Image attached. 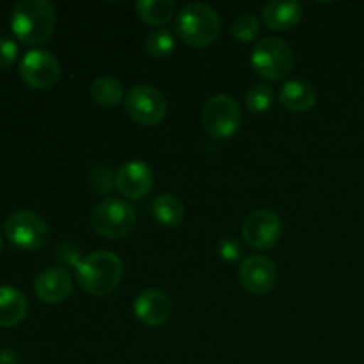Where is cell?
I'll use <instances>...</instances> for the list:
<instances>
[{
  "instance_id": "2e32d148",
  "label": "cell",
  "mask_w": 364,
  "mask_h": 364,
  "mask_svg": "<svg viewBox=\"0 0 364 364\" xmlns=\"http://www.w3.org/2000/svg\"><path fill=\"white\" fill-rule=\"evenodd\" d=\"M279 103L290 112L304 114L315 107L316 89L302 78L288 80L279 91Z\"/></svg>"
},
{
  "instance_id": "3957f363",
  "label": "cell",
  "mask_w": 364,
  "mask_h": 364,
  "mask_svg": "<svg viewBox=\"0 0 364 364\" xmlns=\"http://www.w3.org/2000/svg\"><path fill=\"white\" fill-rule=\"evenodd\" d=\"M176 34L194 48H205L217 41L223 28L219 13L212 6L203 2H192L181 7L174 21Z\"/></svg>"
},
{
  "instance_id": "f1b7e54d",
  "label": "cell",
  "mask_w": 364,
  "mask_h": 364,
  "mask_svg": "<svg viewBox=\"0 0 364 364\" xmlns=\"http://www.w3.org/2000/svg\"><path fill=\"white\" fill-rule=\"evenodd\" d=\"M0 251H2V237H0Z\"/></svg>"
},
{
  "instance_id": "5b68a950",
  "label": "cell",
  "mask_w": 364,
  "mask_h": 364,
  "mask_svg": "<svg viewBox=\"0 0 364 364\" xmlns=\"http://www.w3.org/2000/svg\"><path fill=\"white\" fill-rule=\"evenodd\" d=\"M137 223L135 208L119 198H107L98 203L91 215V226L95 233L109 240H119L134 231Z\"/></svg>"
},
{
  "instance_id": "e0dca14e",
  "label": "cell",
  "mask_w": 364,
  "mask_h": 364,
  "mask_svg": "<svg viewBox=\"0 0 364 364\" xmlns=\"http://www.w3.org/2000/svg\"><path fill=\"white\" fill-rule=\"evenodd\" d=\"M28 302L21 290L14 287H0V327H16L27 316Z\"/></svg>"
},
{
  "instance_id": "6da1fadb",
  "label": "cell",
  "mask_w": 364,
  "mask_h": 364,
  "mask_svg": "<svg viewBox=\"0 0 364 364\" xmlns=\"http://www.w3.org/2000/svg\"><path fill=\"white\" fill-rule=\"evenodd\" d=\"M55 7L48 0H20L11 11V31L23 45L48 43L55 32Z\"/></svg>"
},
{
  "instance_id": "603a6c76",
  "label": "cell",
  "mask_w": 364,
  "mask_h": 364,
  "mask_svg": "<svg viewBox=\"0 0 364 364\" xmlns=\"http://www.w3.org/2000/svg\"><path fill=\"white\" fill-rule=\"evenodd\" d=\"M87 185L95 194L107 196L116 187V174L112 173V169L109 166L98 164V166H95L89 171Z\"/></svg>"
},
{
  "instance_id": "8fae6325",
  "label": "cell",
  "mask_w": 364,
  "mask_h": 364,
  "mask_svg": "<svg viewBox=\"0 0 364 364\" xmlns=\"http://www.w3.org/2000/svg\"><path fill=\"white\" fill-rule=\"evenodd\" d=\"M277 267L272 259L262 255H252L244 258L238 272V279L245 291L252 295H265L277 284Z\"/></svg>"
},
{
  "instance_id": "ffe728a7",
  "label": "cell",
  "mask_w": 364,
  "mask_h": 364,
  "mask_svg": "<svg viewBox=\"0 0 364 364\" xmlns=\"http://www.w3.org/2000/svg\"><path fill=\"white\" fill-rule=\"evenodd\" d=\"M174 2L173 0H139L135 4V13L144 23L151 27H162L171 18L174 16Z\"/></svg>"
},
{
  "instance_id": "cb8c5ba5",
  "label": "cell",
  "mask_w": 364,
  "mask_h": 364,
  "mask_svg": "<svg viewBox=\"0 0 364 364\" xmlns=\"http://www.w3.org/2000/svg\"><path fill=\"white\" fill-rule=\"evenodd\" d=\"M259 32H262V23H259L258 18L252 16V14H240V16L233 21V25H231V36H233L237 41H255L259 36Z\"/></svg>"
},
{
  "instance_id": "4fadbf2b",
  "label": "cell",
  "mask_w": 364,
  "mask_h": 364,
  "mask_svg": "<svg viewBox=\"0 0 364 364\" xmlns=\"http://www.w3.org/2000/svg\"><path fill=\"white\" fill-rule=\"evenodd\" d=\"M153 171L141 160L123 164L116 173V188L127 199H141L149 194L153 187Z\"/></svg>"
},
{
  "instance_id": "ac0fdd59",
  "label": "cell",
  "mask_w": 364,
  "mask_h": 364,
  "mask_svg": "<svg viewBox=\"0 0 364 364\" xmlns=\"http://www.w3.org/2000/svg\"><path fill=\"white\" fill-rule=\"evenodd\" d=\"M91 98L96 105L112 109V107H117L121 102H124V87L116 77L102 75V77L92 80Z\"/></svg>"
},
{
  "instance_id": "5bb4252c",
  "label": "cell",
  "mask_w": 364,
  "mask_h": 364,
  "mask_svg": "<svg viewBox=\"0 0 364 364\" xmlns=\"http://www.w3.org/2000/svg\"><path fill=\"white\" fill-rule=\"evenodd\" d=\"M36 297L46 304H60L73 291V279L63 267H50L39 272L34 281Z\"/></svg>"
},
{
  "instance_id": "7a4b0ae2",
  "label": "cell",
  "mask_w": 364,
  "mask_h": 364,
  "mask_svg": "<svg viewBox=\"0 0 364 364\" xmlns=\"http://www.w3.org/2000/svg\"><path fill=\"white\" fill-rule=\"evenodd\" d=\"M77 284L89 295L103 297L119 287L124 274L123 259L110 251H96L84 256L75 269Z\"/></svg>"
},
{
  "instance_id": "44dd1931",
  "label": "cell",
  "mask_w": 364,
  "mask_h": 364,
  "mask_svg": "<svg viewBox=\"0 0 364 364\" xmlns=\"http://www.w3.org/2000/svg\"><path fill=\"white\" fill-rule=\"evenodd\" d=\"M174 48H176V39L173 32L166 28H155L146 38V52L153 59H167L173 55Z\"/></svg>"
},
{
  "instance_id": "9a60e30c",
  "label": "cell",
  "mask_w": 364,
  "mask_h": 364,
  "mask_svg": "<svg viewBox=\"0 0 364 364\" xmlns=\"http://www.w3.org/2000/svg\"><path fill=\"white\" fill-rule=\"evenodd\" d=\"M302 14H304V7L301 2L272 0L263 6L262 20L270 31L284 32L294 28L302 20Z\"/></svg>"
},
{
  "instance_id": "277c9868",
  "label": "cell",
  "mask_w": 364,
  "mask_h": 364,
  "mask_svg": "<svg viewBox=\"0 0 364 364\" xmlns=\"http://www.w3.org/2000/svg\"><path fill=\"white\" fill-rule=\"evenodd\" d=\"M251 64L256 73L265 78V80H283L294 70V50L283 39L276 38V36H269V38L259 39L252 46Z\"/></svg>"
},
{
  "instance_id": "9c48e42d",
  "label": "cell",
  "mask_w": 364,
  "mask_h": 364,
  "mask_svg": "<svg viewBox=\"0 0 364 364\" xmlns=\"http://www.w3.org/2000/svg\"><path fill=\"white\" fill-rule=\"evenodd\" d=\"M20 77L34 91H48L60 78V64L48 50L34 48L20 60Z\"/></svg>"
},
{
  "instance_id": "ba28073f",
  "label": "cell",
  "mask_w": 364,
  "mask_h": 364,
  "mask_svg": "<svg viewBox=\"0 0 364 364\" xmlns=\"http://www.w3.org/2000/svg\"><path fill=\"white\" fill-rule=\"evenodd\" d=\"M124 110L141 127H155L162 123L167 114V100L162 92L149 84L134 85L124 98Z\"/></svg>"
},
{
  "instance_id": "83f0119b",
  "label": "cell",
  "mask_w": 364,
  "mask_h": 364,
  "mask_svg": "<svg viewBox=\"0 0 364 364\" xmlns=\"http://www.w3.org/2000/svg\"><path fill=\"white\" fill-rule=\"evenodd\" d=\"M0 364H20L18 354L11 348H2L0 350Z\"/></svg>"
},
{
  "instance_id": "8992f818",
  "label": "cell",
  "mask_w": 364,
  "mask_h": 364,
  "mask_svg": "<svg viewBox=\"0 0 364 364\" xmlns=\"http://www.w3.org/2000/svg\"><path fill=\"white\" fill-rule=\"evenodd\" d=\"M201 119L206 134L219 141L237 135L244 123L240 105L237 100L228 95H217L210 98L203 107Z\"/></svg>"
},
{
  "instance_id": "7402d4cb",
  "label": "cell",
  "mask_w": 364,
  "mask_h": 364,
  "mask_svg": "<svg viewBox=\"0 0 364 364\" xmlns=\"http://www.w3.org/2000/svg\"><path fill=\"white\" fill-rule=\"evenodd\" d=\"M245 105L249 112L252 114H265L267 110L272 109L274 105V91L269 84L259 82L255 84L245 95Z\"/></svg>"
},
{
  "instance_id": "52a82bcc",
  "label": "cell",
  "mask_w": 364,
  "mask_h": 364,
  "mask_svg": "<svg viewBox=\"0 0 364 364\" xmlns=\"http://www.w3.org/2000/svg\"><path fill=\"white\" fill-rule=\"evenodd\" d=\"M4 231L7 240L23 251H38L45 247L50 238L48 224L31 210H18L11 213L4 223Z\"/></svg>"
},
{
  "instance_id": "7c38bea8",
  "label": "cell",
  "mask_w": 364,
  "mask_h": 364,
  "mask_svg": "<svg viewBox=\"0 0 364 364\" xmlns=\"http://www.w3.org/2000/svg\"><path fill=\"white\" fill-rule=\"evenodd\" d=\"M171 313H173V304H171V299L166 291L156 290V288H148V290H142L135 297L134 315L142 326H164L171 318Z\"/></svg>"
},
{
  "instance_id": "4316f807",
  "label": "cell",
  "mask_w": 364,
  "mask_h": 364,
  "mask_svg": "<svg viewBox=\"0 0 364 364\" xmlns=\"http://www.w3.org/2000/svg\"><path fill=\"white\" fill-rule=\"evenodd\" d=\"M18 45L7 36H0V70L11 68L18 59Z\"/></svg>"
},
{
  "instance_id": "30bf717a",
  "label": "cell",
  "mask_w": 364,
  "mask_h": 364,
  "mask_svg": "<svg viewBox=\"0 0 364 364\" xmlns=\"http://www.w3.org/2000/svg\"><path fill=\"white\" fill-rule=\"evenodd\" d=\"M242 237L251 249L269 251L283 237V220L272 210H255L242 224Z\"/></svg>"
},
{
  "instance_id": "d4e9b609",
  "label": "cell",
  "mask_w": 364,
  "mask_h": 364,
  "mask_svg": "<svg viewBox=\"0 0 364 364\" xmlns=\"http://www.w3.org/2000/svg\"><path fill=\"white\" fill-rule=\"evenodd\" d=\"M217 255L223 262L226 263H237L244 256V247H242L240 240L235 237H224L220 238L217 244Z\"/></svg>"
},
{
  "instance_id": "d6986e66",
  "label": "cell",
  "mask_w": 364,
  "mask_h": 364,
  "mask_svg": "<svg viewBox=\"0 0 364 364\" xmlns=\"http://www.w3.org/2000/svg\"><path fill=\"white\" fill-rule=\"evenodd\" d=\"M153 217L162 228H178L185 217V206L176 196L160 194L153 201Z\"/></svg>"
},
{
  "instance_id": "484cf974",
  "label": "cell",
  "mask_w": 364,
  "mask_h": 364,
  "mask_svg": "<svg viewBox=\"0 0 364 364\" xmlns=\"http://www.w3.org/2000/svg\"><path fill=\"white\" fill-rule=\"evenodd\" d=\"M55 259L57 263H59V267H63V269H70V267L77 269L82 256L73 244H68L66 242V244H60L59 247L55 249Z\"/></svg>"
}]
</instances>
